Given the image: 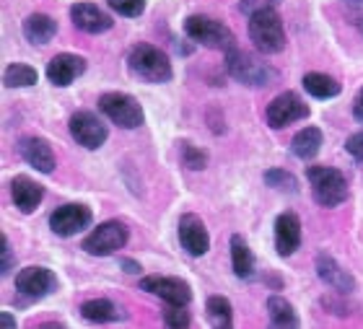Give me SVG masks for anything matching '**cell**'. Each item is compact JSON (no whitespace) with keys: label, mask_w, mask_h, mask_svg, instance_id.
Returning <instances> with one entry per match:
<instances>
[{"label":"cell","mask_w":363,"mask_h":329,"mask_svg":"<svg viewBox=\"0 0 363 329\" xmlns=\"http://www.w3.org/2000/svg\"><path fill=\"white\" fill-rule=\"evenodd\" d=\"M70 135L78 145H84L86 150H96L101 148L109 138V130L101 120H99L94 112H76L68 122Z\"/></svg>","instance_id":"11"},{"label":"cell","mask_w":363,"mask_h":329,"mask_svg":"<svg viewBox=\"0 0 363 329\" xmlns=\"http://www.w3.org/2000/svg\"><path fill=\"white\" fill-rule=\"evenodd\" d=\"M91 221H94L91 208H86L81 202H68V205H60L57 210H52L50 228H52V233L62 236V239H70V236L81 233L84 228H89Z\"/></svg>","instance_id":"9"},{"label":"cell","mask_w":363,"mask_h":329,"mask_svg":"<svg viewBox=\"0 0 363 329\" xmlns=\"http://www.w3.org/2000/svg\"><path fill=\"white\" fill-rule=\"evenodd\" d=\"M81 316H84L86 322L109 324V322L125 319V311H122V306H117V303L109 299H91L81 303Z\"/></svg>","instance_id":"21"},{"label":"cell","mask_w":363,"mask_h":329,"mask_svg":"<svg viewBox=\"0 0 363 329\" xmlns=\"http://www.w3.org/2000/svg\"><path fill=\"white\" fill-rule=\"evenodd\" d=\"M18 153H21L23 161H26L29 166H34L37 172H42V174H52L55 172L52 145H50L45 138H37V135L21 138V140H18Z\"/></svg>","instance_id":"16"},{"label":"cell","mask_w":363,"mask_h":329,"mask_svg":"<svg viewBox=\"0 0 363 329\" xmlns=\"http://www.w3.org/2000/svg\"><path fill=\"white\" fill-rule=\"evenodd\" d=\"M184 34L192 42L211 47V50H223V52L236 50V37L231 34V29L223 26L220 21H216V18H211V16H187L184 18Z\"/></svg>","instance_id":"3"},{"label":"cell","mask_w":363,"mask_h":329,"mask_svg":"<svg viewBox=\"0 0 363 329\" xmlns=\"http://www.w3.org/2000/svg\"><path fill=\"white\" fill-rule=\"evenodd\" d=\"M84 70H86V60L81 55L60 52L47 62V78H50V83L57 86V89H68L78 75H84Z\"/></svg>","instance_id":"14"},{"label":"cell","mask_w":363,"mask_h":329,"mask_svg":"<svg viewBox=\"0 0 363 329\" xmlns=\"http://www.w3.org/2000/svg\"><path fill=\"white\" fill-rule=\"evenodd\" d=\"M13 249H11V244H8V239L6 236H3V239H0V272H3V275H8V272H11V269H13Z\"/></svg>","instance_id":"33"},{"label":"cell","mask_w":363,"mask_h":329,"mask_svg":"<svg viewBox=\"0 0 363 329\" xmlns=\"http://www.w3.org/2000/svg\"><path fill=\"white\" fill-rule=\"evenodd\" d=\"M128 239H130V231L122 221H104V223H99L86 236L81 249L91 257H109L114 252H120L128 244Z\"/></svg>","instance_id":"7"},{"label":"cell","mask_w":363,"mask_h":329,"mask_svg":"<svg viewBox=\"0 0 363 329\" xmlns=\"http://www.w3.org/2000/svg\"><path fill=\"white\" fill-rule=\"evenodd\" d=\"M11 197H13V205L21 213H34L39 208V202L45 200V187L34 182L31 177H16L11 182Z\"/></svg>","instance_id":"19"},{"label":"cell","mask_w":363,"mask_h":329,"mask_svg":"<svg viewBox=\"0 0 363 329\" xmlns=\"http://www.w3.org/2000/svg\"><path fill=\"white\" fill-rule=\"evenodd\" d=\"M167 329H189V311L187 306H167L164 311Z\"/></svg>","instance_id":"31"},{"label":"cell","mask_w":363,"mask_h":329,"mask_svg":"<svg viewBox=\"0 0 363 329\" xmlns=\"http://www.w3.org/2000/svg\"><path fill=\"white\" fill-rule=\"evenodd\" d=\"M301 247V221L296 213H280L275 221V249L280 257H291Z\"/></svg>","instance_id":"18"},{"label":"cell","mask_w":363,"mask_h":329,"mask_svg":"<svg viewBox=\"0 0 363 329\" xmlns=\"http://www.w3.org/2000/svg\"><path fill=\"white\" fill-rule=\"evenodd\" d=\"M128 65L135 78L145 83H169L172 81V62H169L167 52H161L159 47L153 45H135L128 55Z\"/></svg>","instance_id":"1"},{"label":"cell","mask_w":363,"mask_h":329,"mask_svg":"<svg viewBox=\"0 0 363 329\" xmlns=\"http://www.w3.org/2000/svg\"><path fill=\"white\" fill-rule=\"evenodd\" d=\"M301 83L306 94H311L314 99H333L340 94V83L325 73H306Z\"/></svg>","instance_id":"26"},{"label":"cell","mask_w":363,"mask_h":329,"mask_svg":"<svg viewBox=\"0 0 363 329\" xmlns=\"http://www.w3.org/2000/svg\"><path fill=\"white\" fill-rule=\"evenodd\" d=\"M267 319H270V329H301L294 303L286 301L283 296L267 299Z\"/></svg>","instance_id":"22"},{"label":"cell","mask_w":363,"mask_h":329,"mask_svg":"<svg viewBox=\"0 0 363 329\" xmlns=\"http://www.w3.org/2000/svg\"><path fill=\"white\" fill-rule=\"evenodd\" d=\"M182 161H184V166L192 169V172H203L205 166H208V153L195 148L192 143H182Z\"/></svg>","instance_id":"29"},{"label":"cell","mask_w":363,"mask_h":329,"mask_svg":"<svg viewBox=\"0 0 363 329\" xmlns=\"http://www.w3.org/2000/svg\"><path fill=\"white\" fill-rule=\"evenodd\" d=\"M353 117H356L358 122H363V89L356 94V99H353Z\"/></svg>","instance_id":"35"},{"label":"cell","mask_w":363,"mask_h":329,"mask_svg":"<svg viewBox=\"0 0 363 329\" xmlns=\"http://www.w3.org/2000/svg\"><path fill=\"white\" fill-rule=\"evenodd\" d=\"M265 184L278 189V192H291V195L298 192V179L291 172H286V169H270V172H265Z\"/></svg>","instance_id":"28"},{"label":"cell","mask_w":363,"mask_h":329,"mask_svg":"<svg viewBox=\"0 0 363 329\" xmlns=\"http://www.w3.org/2000/svg\"><path fill=\"white\" fill-rule=\"evenodd\" d=\"M45 329H65V327H45Z\"/></svg>","instance_id":"39"},{"label":"cell","mask_w":363,"mask_h":329,"mask_svg":"<svg viewBox=\"0 0 363 329\" xmlns=\"http://www.w3.org/2000/svg\"><path fill=\"white\" fill-rule=\"evenodd\" d=\"M37 70L26 62H13V65L6 67V73H3V83H6L8 89H29L37 83Z\"/></svg>","instance_id":"27"},{"label":"cell","mask_w":363,"mask_h":329,"mask_svg":"<svg viewBox=\"0 0 363 329\" xmlns=\"http://www.w3.org/2000/svg\"><path fill=\"white\" fill-rule=\"evenodd\" d=\"M345 148H348V153L353 158H358V161H363V130L356 135H350L348 143H345Z\"/></svg>","instance_id":"34"},{"label":"cell","mask_w":363,"mask_h":329,"mask_svg":"<svg viewBox=\"0 0 363 329\" xmlns=\"http://www.w3.org/2000/svg\"><path fill=\"white\" fill-rule=\"evenodd\" d=\"M120 264L125 267V272H130V275H135V272H140V264L133 262V260H120Z\"/></svg>","instance_id":"37"},{"label":"cell","mask_w":363,"mask_h":329,"mask_svg":"<svg viewBox=\"0 0 363 329\" xmlns=\"http://www.w3.org/2000/svg\"><path fill=\"white\" fill-rule=\"evenodd\" d=\"M16 291L26 299H47L57 291V275L47 267H23L16 275Z\"/></svg>","instance_id":"12"},{"label":"cell","mask_w":363,"mask_h":329,"mask_svg":"<svg viewBox=\"0 0 363 329\" xmlns=\"http://www.w3.org/2000/svg\"><path fill=\"white\" fill-rule=\"evenodd\" d=\"M179 244L189 257H203L211 249V233L203 218H197L195 213H184L179 218Z\"/></svg>","instance_id":"13"},{"label":"cell","mask_w":363,"mask_h":329,"mask_svg":"<svg viewBox=\"0 0 363 329\" xmlns=\"http://www.w3.org/2000/svg\"><path fill=\"white\" fill-rule=\"evenodd\" d=\"M140 291L159 296L161 301H167L169 306H187L192 299L189 285L182 277H169V275H148L140 280Z\"/></svg>","instance_id":"10"},{"label":"cell","mask_w":363,"mask_h":329,"mask_svg":"<svg viewBox=\"0 0 363 329\" xmlns=\"http://www.w3.org/2000/svg\"><path fill=\"white\" fill-rule=\"evenodd\" d=\"M21 31L23 37H26V42H31V45H47L57 34V21L47 13H31L26 16Z\"/></svg>","instance_id":"20"},{"label":"cell","mask_w":363,"mask_h":329,"mask_svg":"<svg viewBox=\"0 0 363 329\" xmlns=\"http://www.w3.org/2000/svg\"><path fill=\"white\" fill-rule=\"evenodd\" d=\"M250 39L262 55H278L286 47V29L275 11H262L250 18Z\"/></svg>","instance_id":"5"},{"label":"cell","mask_w":363,"mask_h":329,"mask_svg":"<svg viewBox=\"0 0 363 329\" xmlns=\"http://www.w3.org/2000/svg\"><path fill=\"white\" fill-rule=\"evenodd\" d=\"M317 275L322 283H327L333 291L342 293V296H348V293L356 291V277L350 275L345 267H340L337 260H335L333 255H327V252L317 255Z\"/></svg>","instance_id":"15"},{"label":"cell","mask_w":363,"mask_h":329,"mask_svg":"<svg viewBox=\"0 0 363 329\" xmlns=\"http://www.w3.org/2000/svg\"><path fill=\"white\" fill-rule=\"evenodd\" d=\"M280 0H242L239 3V8H242L244 13L255 16V13H262V11H275V6H278Z\"/></svg>","instance_id":"32"},{"label":"cell","mask_w":363,"mask_h":329,"mask_svg":"<svg viewBox=\"0 0 363 329\" xmlns=\"http://www.w3.org/2000/svg\"><path fill=\"white\" fill-rule=\"evenodd\" d=\"M306 179L311 184V195L322 208H337L348 200V179L333 166H309Z\"/></svg>","instance_id":"2"},{"label":"cell","mask_w":363,"mask_h":329,"mask_svg":"<svg viewBox=\"0 0 363 329\" xmlns=\"http://www.w3.org/2000/svg\"><path fill=\"white\" fill-rule=\"evenodd\" d=\"M114 13L125 16V18H135L145 11V0H106Z\"/></svg>","instance_id":"30"},{"label":"cell","mask_w":363,"mask_h":329,"mask_svg":"<svg viewBox=\"0 0 363 329\" xmlns=\"http://www.w3.org/2000/svg\"><path fill=\"white\" fill-rule=\"evenodd\" d=\"M265 117L272 130H283V128H288V125H294V122L306 120V117H309V106H306V101H303L296 91H286V94L275 96L270 104H267Z\"/></svg>","instance_id":"8"},{"label":"cell","mask_w":363,"mask_h":329,"mask_svg":"<svg viewBox=\"0 0 363 329\" xmlns=\"http://www.w3.org/2000/svg\"><path fill=\"white\" fill-rule=\"evenodd\" d=\"M226 70L234 81L259 89V86H270L275 81V70L267 62L257 60L255 55L244 52V50H231L226 52Z\"/></svg>","instance_id":"4"},{"label":"cell","mask_w":363,"mask_h":329,"mask_svg":"<svg viewBox=\"0 0 363 329\" xmlns=\"http://www.w3.org/2000/svg\"><path fill=\"white\" fill-rule=\"evenodd\" d=\"M231 267H234V275L242 277V280H250L255 275V255H252L250 244L244 241V236H239V233L231 236Z\"/></svg>","instance_id":"23"},{"label":"cell","mask_w":363,"mask_h":329,"mask_svg":"<svg viewBox=\"0 0 363 329\" xmlns=\"http://www.w3.org/2000/svg\"><path fill=\"white\" fill-rule=\"evenodd\" d=\"M99 109L106 114V120L114 122L122 130H135L143 125V106L138 104L135 96L122 94V91H109L99 96Z\"/></svg>","instance_id":"6"},{"label":"cell","mask_w":363,"mask_h":329,"mask_svg":"<svg viewBox=\"0 0 363 329\" xmlns=\"http://www.w3.org/2000/svg\"><path fill=\"white\" fill-rule=\"evenodd\" d=\"M322 148V130L319 128H303L294 135V140H291V150H294L296 158H301V161H309L314 158Z\"/></svg>","instance_id":"24"},{"label":"cell","mask_w":363,"mask_h":329,"mask_svg":"<svg viewBox=\"0 0 363 329\" xmlns=\"http://www.w3.org/2000/svg\"><path fill=\"white\" fill-rule=\"evenodd\" d=\"M70 18L76 23V29L86 31V34H104V31L112 29V16L104 13L99 6L94 3H76L70 8Z\"/></svg>","instance_id":"17"},{"label":"cell","mask_w":363,"mask_h":329,"mask_svg":"<svg viewBox=\"0 0 363 329\" xmlns=\"http://www.w3.org/2000/svg\"><path fill=\"white\" fill-rule=\"evenodd\" d=\"M356 23H358V26H361V31H363V16H361V18H358Z\"/></svg>","instance_id":"38"},{"label":"cell","mask_w":363,"mask_h":329,"mask_svg":"<svg viewBox=\"0 0 363 329\" xmlns=\"http://www.w3.org/2000/svg\"><path fill=\"white\" fill-rule=\"evenodd\" d=\"M0 327L3 329H18V324H16V319H13L11 311H3V314H0Z\"/></svg>","instance_id":"36"},{"label":"cell","mask_w":363,"mask_h":329,"mask_svg":"<svg viewBox=\"0 0 363 329\" xmlns=\"http://www.w3.org/2000/svg\"><path fill=\"white\" fill-rule=\"evenodd\" d=\"M348 3H363V0H348Z\"/></svg>","instance_id":"40"},{"label":"cell","mask_w":363,"mask_h":329,"mask_svg":"<svg viewBox=\"0 0 363 329\" xmlns=\"http://www.w3.org/2000/svg\"><path fill=\"white\" fill-rule=\"evenodd\" d=\"M205 311H208L211 329H234V308H231V301L228 299L211 296L208 303H205Z\"/></svg>","instance_id":"25"}]
</instances>
